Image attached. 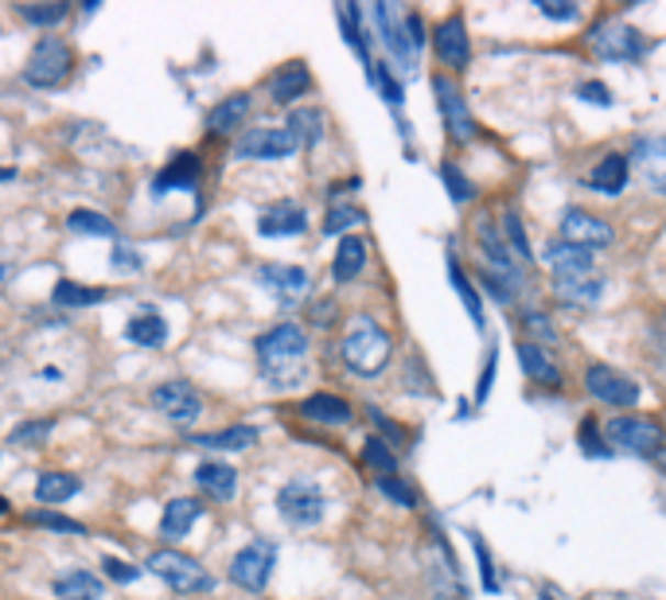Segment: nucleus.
Here are the masks:
<instances>
[{
  "mask_svg": "<svg viewBox=\"0 0 666 600\" xmlns=\"http://www.w3.org/2000/svg\"><path fill=\"white\" fill-rule=\"evenodd\" d=\"M257 281H262L265 292H274L285 309H289V304H297V300L308 292V285H312V281H308V269H300V266H277V262H269V266L257 269Z\"/></svg>",
  "mask_w": 666,
  "mask_h": 600,
  "instance_id": "obj_15",
  "label": "nucleus"
},
{
  "mask_svg": "<svg viewBox=\"0 0 666 600\" xmlns=\"http://www.w3.org/2000/svg\"><path fill=\"white\" fill-rule=\"evenodd\" d=\"M257 363L269 386H289L304 382L308 375V335L300 324H277L265 335H257Z\"/></svg>",
  "mask_w": 666,
  "mask_h": 600,
  "instance_id": "obj_1",
  "label": "nucleus"
},
{
  "mask_svg": "<svg viewBox=\"0 0 666 600\" xmlns=\"http://www.w3.org/2000/svg\"><path fill=\"white\" fill-rule=\"evenodd\" d=\"M378 491H382V496H390L393 503H402V507L418 503V491H413L410 484L398 480V476H386V480H378Z\"/></svg>",
  "mask_w": 666,
  "mask_h": 600,
  "instance_id": "obj_45",
  "label": "nucleus"
},
{
  "mask_svg": "<svg viewBox=\"0 0 666 600\" xmlns=\"http://www.w3.org/2000/svg\"><path fill=\"white\" fill-rule=\"evenodd\" d=\"M519 363H522V370H526V375L534 378V382L562 386V370H557V363L550 359L542 343H534V340L519 343Z\"/></svg>",
  "mask_w": 666,
  "mask_h": 600,
  "instance_id": "obj_27",
  "label": "nucleus"
},
{
  "mask_svg": "<svg viewBox=\"0 0 666 600\" xmlns=\"http://www.w3.org/2000/svg\"><path fill=\"white\" fill-rule=\"evenodd\" d=\"M102 569L113 577V581H121V585L137 581V577H141V569H137V566H125V562H118V557H106V562H102Z\"/></svg>",
  "mask_w": 666,
  "mask_h": 600,
  "instance_id": "obj_48",
  "label": "nucleus"
},
{
  "mask_svg": "<svg viewBox=\"0 0 666 600\" xmlns=\"http://www.w3.org/2000/svg\"><path fill=\"white\" fill-rule=\"evenodd\" d=\"M546 266L557 281H581V277H592V254L581 246H569V242H550L546 246Z\"/></svg>",
  "mask_w": 666,
  "mask_h": 600,
  "instance_id": "obj_19",
  "label": "nucleus"
},
{
  "mask_svg": "<svg viewBox=\"0 0 666 600\" xmlns=\"http://www.w3.org/2000/svg\"><path fill=\"white\" fill-rule=\"evenodd\" d=\"M441 176H444V184H448V196H453L456 203H468V199H476V184H471L468 176L456 168V164H444Z\"/></svg>",
  "mask_w": 666,
  "mask_h": 600,
  "instance_id": "obj_42",
  "label": "nucleus"
},
{
  "mask_svg": "<svg viewBox=\"0 0 666 600\" xmlns=\"http://www.w3.org/2000/svg\"><path fill=\"white\" fill-rule=\"evenodd\" d=\"M312 90V75H308L304 63H285L274 78H269V98L274 105H292L297 98H304Z\"/></svg>",
  "mask_w": 666,
  "mask_h": 600,
  "instance_id": "obj_23",
  "label": "nucleus"
},
{
  "mask_svg": "<svg viewBox=\"0 0 666 600\" xmlns=\"http://www.w3.org/2000/svg\"><path fill=\"white\" fill-rule=\"evenodd\" d=\"M191 445L199 448H219V453H234V448H249L257 441V429L254 425H231L222 429V433H196L188 437Z\"/></svg>",
  "mask_w": 666,
  "mask_h": 600,
  "instance_id": "obj_30",
  "label": "nucleus"
},
{
  "mask_svg": "<svg viewBox=\"0 0 666 600\" xmlns=\"http://www.w3.org/2000/svg\"><path fill=\"white\" fill-rule=\"evenodd\" d=\"M196 484L207 491V496H214L219 503H226V499H234V491H238V471L222 460H203L196 468Z\"/></svg>",
  "mask_w": 666,
  "mask_h": 600,
  "instance_id": "obj_25",
  "label": "nucleus"
},
{
  "mask_svg": "<svg viewBox=\"0 0 666 600\" xmlns=\"http://www.w3.org/2000/svg\"><path fill=\"white\" fill-rule=\"evenodd\" d=\"M52 300L63 312H75V309H90V304H102L106 289H86V285H78V281H59L52 292Z\"/></svg>",
  "mask_w": 666,
  "mask_h": 600,
  "instance_id": "obj_33",
  "label": "nucleus"
},
{
  "mask_svg": "<svg viewBox=\"0 0 666 600\" xmlns=\"http://www.w3.org/2000/svg\"><path fill=\"white\" fill-rule=\"evenodd\" d=\"M577 98L589 105H612V90L604 82H581L577 86Z\"/></svg>",
  "mask_w": 666,
  "mask_h": 600,
  "instance_id": "obj_47",
  "label": "nucleus"
},
{
  "mask_svg": "<svg viewBox=\"0 0 666 600\" xmlns=\"http://www.w3.org/2000/svg\"><path fill=\"white\" fill-rule=\"evenodd\" d=\"M581 445H585V453H592V456H604L608 448H600L597 445V421H585V429H581Z\"/></svg>",
  "mask_w": 666,
  "mask_h": 600,
  "instance_id": "obj_52",
  "label": "nucleus"
},
{
  "mask_svg": "<svg viewBox=\"0 0 666 600\" xmlns=\"http://www.w3.org/2000/svg\"><path fill=\"white\" fill-rule=\"evenodd\" d=\"M125 340L137 343V347H164L168 343V324H164V316L156 309H141L129 316Z\"/></svg>",
  "mask_w": 666,
  "mask_h": 600,
  "instance_id": "obj_26",
  "label": "nucleus"
},
{
  "mask_svg": "<svg viewBox=\"0 0 666 600\" xmlns=\"http://www.w3.org/2000/svg\"><path fill=\"white\" fill-rule=\"evenodd\" d=\"M285 129L297 137V145L312 148V145H320V137H324V113H320V110H297Z\"/></svg>",
  "mask_w": 666,
  "mask_h": 600,
  "instance_id": "obj_35",
  "label": "nucleus"
},
{
  "mask_svg": "<svg viewBox=\"0 0 666 600\" xmlns=\"http://www.w3.org/2000/svg\"><path fill=\"white\" fill-rule=\"evenodd\" d=\"M628 176H632V164H628V156L624 153H608L589 168V176H585V188L597 191V196L615 199V196H624Z\"/></svg>",
  "mask_w": 666,
  "mask_h": 600,
  "instance_id": "obj_16",
  "label": "nucleus"
},
{
  "mask_svg": "<svg viewBox=\"0 0 666 600\" xmlns=\"http://www.w3.org/2000/svg\"><path fill=\"white\" fill-rule=\"evenodd\" d=\"M433 43H436V59H441L444 67L464 70L471 63V40H468V27H464L460 16L444 20V24L436 27Z\"/></svg>",
  "mask_w": 666,
  "mask_h": 600,
  "instance_id": "obj_17",
  "label": "nucleus"
},
{
  "mask_svg": "<svg viewBox=\"0 0 666 600\" xmlns=\"http://www.w3.org/2000/svg\"><path fill=\"white\" fill-rule=\"evenodd\" d=\"M604 281L600 277H581V281H557V300L569 304V309H585V304H597Z\"/></svg>",
  "mask_w": 666,
  "mask_h": 600,
  "instance_id": "obj_34",
  "label": "nucleus"
},
{
  "mask_svg": "<svg viewBox=\"0 0 666 600\" xmlns=\"http://www.w3.org/2000/svg\"><path fill=\"white\" fill-rule=\"evenodd\" d=\"M585 386H589V395L604 405H635L643 395L635 378H628L624 370L615 367H604V363H592V367L585 370Z\"/></svg>",
  "mask_w": 666,
  "mask_h": 600,
  "instance_id": "obj_11",
  "label": "nucleus"
},
{
  "mask_svg": "<svg viewBox=\"0 0 666 600\" xmlns=\"http://www.w3.org/2000/svg\"><path fill=\"white\" fill-rule=\"evenodd\" d=\"M343 363H347L351 375L359 378H375L386 370V363H390L393 355V340L390 332H386L382 324H375L370 316H355L347 327V335H343Z\"/></svg>",
  "mask_w": 666,
  "mask_h": 600,
  "instance_id": "obj_2",
  "label": "nucleus"
},
{
  "mask_svg": "<svg viewBox=\"0 0 666 600\" xmlns=\"http://www.w3.org/2000/svg\"><path fill=\"white\" fill-rule=\"evenodd\" d=\"M332 320H335V304H332V300H320V304H317V324H332Z\"/></svg>",
  "mask_w": 666,
  "mask_h": 600,
  "instance_id": "obj_55",
  "label": "nucleus"
},
{
  "mask_svg": "<svg viewBox=\"0 0 666 600\" xmlns=\"http://www.w3.org/2000/svg\"><path fill=\"white\" fill-rule=\"evenodd\" d=\"M433 90H436V105H441V113H444V125H448V137H453L456 145H468V141L476 137V121H471L468 105H464L460 86H456L448 75H436Z\"/></svg>",
  "mask_w": 666,
  "mask_h": 600,
  "instance_id": "obj_14",
  "label": "nucleus"
},
{
  "mask_svg": "<svg viewBox=\"0 0 666 600\" xmlns=\"http://www.w3.org/2000/svg\"><path fill=\"white\" fill-rule=\"evenodd\" d=\"M27 523L47 526L52 534H86V526L78 523V519H67V514H55V511H32L27 514Z\"/></svg>",
  "mask_w": 666,
  "mask_h": 600,
  "instance_id": "obj_40",
  "label": "nucleus"
},
{
  "mask_svg": "<svg viewBox=\"0 0 666 600\" xmlns=\"http://www.w3.org/2000/svg\"><path fill=\"white\" fill-rule=\"evenodd\" d=\"M141 266H145V262H141V254L133 246H118V249H113V269H129V274H137Z\"/></svg>",
  "mask_w": 666,
  "mask_h": 600,
  "instance_id": "obj_49",
  "label": "nucleus"
},
{
  "mask_svg": "<svg viewBox=\"0 0 666 600\" xmlns=\"http://www.w3.org/2000/svg\"><path fill=\"white\" fill-rule=\"evenodd\" d=\"M148 574H153L156 581L168 585L171 592H184V597L207 592L214 585V577L199 566L196 557L180 554V549H156V554L148 557Z\"/></svg>",
  "mask_w": 666,
  "mask_h": 600,
  "instance_id": "obj_3",
  "label": "nucleus"
},
{
  "mask_svg": "<svg viewBox=\"0 0 666 600\" xmlns=\"http://www.w3.org/2000/svg\"><path fill=\"white\" fill-rule=\"evenodd\" d=\"M277 511L289 526H317L328 511V496L312 480H289L277 491Z\"/></svg>",
  "mask_w": 666,
  "mask_h": 600,
  "instance_id": "obj_7",
  "label": "nucleus"
},
{
  "mask_svg": "<svg viewBox=\"0 0 666 600\" xmlns=\"http://www.w3.org/2000/svg\"><path fill=\"white\" fill-rule=\"evenodd\" d=\"M503 242H507V249L511 254H519L522 262L530 257V242H526V231H522V219L514 211H507L503 214Z\"/></svg>",
  "mask_w": 666,
  "mask_h": 600,
  "instance_id": "obj_41",
  "label": "nucleus"
},
{
  "mask_svg": "<svg viewBox=\"0 0 666 600\" xmlns=\"http://www.w3.org/2000/svg\"><path fill=\"white\" fill-rule=\"evenodd\" d=\"M658 468L666 471V448H663V453H658Z\"/></svg>",
  "mask_w": 666,
  "mask_h": 600,
  "instance_id": "obj_56",
  "label": "nucleus"
},
{
  "mask_svg": "<svg viewBox=\"0 0 666 600\" xmlns=\"http://www.w3.org/2000/svg\"><path fill=\"white\" fill-rule=\"evenodd\" d=\"M67 4L63 0H52V4H16V16L27 20L35 27H59L67 20Z\"/></svg>",
  "mask_w": 666,
  "mask_h": 600,
  "instance_id": "obj_37",
  "label": "nucleus"
},
{
  "mask_svg": "<svg viewBox=\"0 0 666 600\" xmlns=\"http://www.w3.org/2000/svg\"><path fill=\"white\" fill-rule=\"evenodd\" d=\"M370 82L382 86V98H386V102H390V105L402 102V86H398V78H393L386 67H370Z\"/></svg>",
  "mask_w": 666,
  "mask_h": 600,
  "instance_id": "obj_46",
  "label": "nucleus"
},
{
  "mask_svg": "<svg viewBox=\"0 0 666 600\" xmlns=\"http://www.w3.org/2000/svg\"><path fill=\"white\" fill-rule=\"evenodd\" d=\"M67 231H75V234H95V238H113V234H118V226H113V219H106L102 211L78 207V211H70Z\"/></svg>",
  "mask_w": 666,
  "mask_h": 600,
  "instance_id": "obj_36",
  "label": "nucleus"
},
{
  "mask_svg": "<svg viewBox=\"0 0 666 600\" xmlns=\"http://www.w3.org/2000/svg\"><path fill=\"white\" fill-rule=\"evenodd\" d=\"M604 441L615 448H624L632 456H658L663 453V425L655 418H640V413H628V418H612L604 425Z\"/></svg>",
  "mask_w": 666,
  "mask_h": 600,
  "instance_id": "obj_5",
  "label": "nucleus"
},
{
  "mask_svg": "<svg viewBox=\"0 0 666 600\" xmlns=\"http://www.w3.org/2000/svg\"><path fill=\"white\" fill-rule=\"evenodd\" d=\"M55 597H59V600H102L106 585L98 581L95 574L75 569V574H63L59 581H55Z\"/></svg>",
  "mask_w": 666,
  "mask_h": 600,
  "instance_id": "obj_31",
  "label": "nucleus"
},
{
  "mask_svg": "<svg viewBox=\"0 0 666 600\" xmlns=\"http://www.w3.org/2000/svg\"><path fill=\"white\" fill-rule=\"evenodd\" d=\"M55 429V421H47V418H40V421H24V425H16L12 429V445H40L47 433Z\"/></svg>",
  "mask_w": 666,
  "mask_h": 600,
  "instance_id": "obj_43",
  "label": "nucleus"
},
{
  "mask_svg": "<svg viewBox=\"0 0 666 600\" xmlns=\"http://www.w3.org/2000/svg\"><path fill=\"white\" fill-rule=\"evenodd\" d=\"M274 566H277V546L269 538H254L234 554L231 581L249 592H262L269 585V577H274Z\"/></svg>",
  "mask_w": 666,
  "mask_h": 600,
  "instance_id": "obj_8",
  "label": "nucleus"
},
{
  "mask_svg": "<svg viewBox=\"0 0 666 600\" xmlns=\"http://www.w3.org/2000/svg\"><path fill=\"white\" fill-rule=\"evenodd\" d=\"M297 137H292L289 129H249L234 141V156L238 160H289L297 153Z\"/></svg>",
  "mask_w": 666,
  "mask_h": 600,
  "instance_id": "obj_10",
  "label": "nucleus"
},
{
  "mask_svg": "<svg viewBox=\"0 0 666 600\" xmlns=\"http://www.w3.org/2000/svg\"><path fill=\"white\" fill-rule=\"evenodd\" d=\"M70 63H75L70 43H63L59 35H43V40L35 43V52H32V59H27V67H24V82L40 86V90H47V86H59L63 78L70 75Z\"/></svg>",
  "mask_w": 666,
  "mask_h": 600,
  "instance_id": "obj_6",
  "label": "nucleus"
},
{
  "mask_svg": "<svg viewBox=\"0 0 666 600\" xmlns=\"http://www.w3.org/2000/svg\"><path fill=\"white\" fill-rule=\"evenodd\" d=\"M375 24H378V35H382L386 52L406 75L418 70V47L410 43V32H406V12L393 9V4H375Z\"/></svg>",
  "mask_w": 666,
  "mask_h": 600,
  "instance_id": "obj_9",
  "label": "nucleus"
},
{
  "mask_svg": "<svg viewBox=\"0 0 666 600\" xmlns=\"http://www.w3.org/2000/svg\"><path fill=\"white\" fill-rule=\"evenodd\" d=\"M448 277H453L456 292H460V300H464V309H468V316L476 320V324H484V304H479L476 289H471V281L464 277V269H460V262H456V257H448Z\"/></svg>",
  "mask_w": 666,
  "mask_h": 600,
  "instance_id": "obj_39",
  "label": "nucleus"
},
{
  "mask_svg": "<svg viewBox=\"0 0 666 600\" xmlns=\"http://www.w3.org/2000/svg\"><path fill=\"white\" fill-rule=\"evenodd\" d=\"M615 231L608 219H600V214H589L581 211V207H573V211L562 214V242H569V246H581V249H604L612 246Z\"/></svg>",
  "mask_w": 666,
  "mask_h": 600,
  "instance_id": "obj_13",
  "label": "nucleus"
},
{
  "mask_svg": "<svg viewBox=\"0 0 666 600\" xmlns=\"http://www.w3.org/2000/svg\"><path fill=\"white\" fill-rule=\"evenodd\" d=\"M367 266V242L363 238H343L340 249H335V262H332V277L340 285L355 281Z\"/></svg>",
  "mask_w": 666,
  "mask_h": 600,
  "instance_id": "obj_28",
  "label": "nucleus"
},
{
  "mask_svg": "<svg viewBox=\"0 0 666 600\" xmlns=\"http://www.w3.org/2000/svg\"><path fill=\"white\" fill-rule=\"evenodd\" d=\"M199 171H203V164H199L196 153H176L168 160V168L156 171V180H153V196L164 199L168 191H188L196 188L199 180Z\"/></svg>",
  "mask_w": 666,
  "mask_h": 600,
  "instance_id": "obj_20",
  "label": "nucleus"
},
{
  "mask_svg": "<svg viewBox=\"0 0 666 600\" xmlns=\"http://www.w3.org/2000/svg\"><path fill=\"white\" fill-rule=\"evenodd\" d=\"M491 375H496V352H491V359H487V375L479 378V402H484L487 390H491Z\"/></svg>",
  "mask_w": 666,
  "mask_h": 600,
  "instance_id": "obj_54",
  "label": "nucleus"
},
{
  "mask_svg": "<svg viewBox=\"0 0 666 600\" xmlns=\"http://www.w3.org/2000/svg\"><path fill=\"white\" fill-rule=\"evenodd\" d=\"M300 413L308 421H324V425H347L351 421V405L340 395H312L300 405Z\"/></svg>",
  "mask_w": 666,
  "mask_h": 600,
  "instance_id": "obj_32",
  "label": "nucleus"
},
{
  "mask_svg": "<svg viewBox=\"0 0 666 600\" xmlns=\"http://www.w3.org/2000/svg\"><path fill=\"white\" fill-rule=\"evenodd\" d=\"M78 491H82V480L78 476H70V471H43L40 484H35V499L40 503H67V499H75Z\"/></svg>",
  "mask_w": 666,
  "mask_h": 600,
  "instance_id": "obj_29",
  "label": "nucleus"
},
{
  "mask_svg": "<svg viewBox=\"0 0 666 600\" xmlns=\"http://www.w3.org/2000/svg\"><path fill=\"white\" fill-rule=\"evenodd\" d=\"M355 223H363L359 207H332V211H328V219H324V231L340 234V231H347V226H355Z\"/></svg>",
  "mask_w": 666,
  "mask_h": 600,
  "instance_id": "obj_44",
  "label": "nucleus"
},
{
  "mask_svg": "<svg viewBox=\"0 0 666 600\" xmlns=\"http://www.w3.org/2000/svg\"><path fill=\"white\" fill-rule=\"evenodd\" d=\"M585 43H589L600 63H635L647 55V40H643L632 24H620V20H600V24H592Z\"/></svg>",
  "mask_w": 666,
  "mask_h": 600,
  "instance_id": "obj_4",
  "label": "nucleus"
},
{
  "mask_svg": "<svg viewBox=\"0 0 666 600\" xmlns=\"http://www.w3.org/2000/svg\"><path fill=\"white\" fill-rule=\"evenodd\" d=\"M363 460H367L370 471H378V480H386V476L398 471V456L390 453V445H386L382 437H370L367 445H363Z\"/></svg>",
  "mask_w": 666,
  "mask_h": 600,
  "instance_id": "obj_38",
  "label": "nucleus"
},
{
  "mask_svg": "<svg viewBox=\"0 0 666 600\" xmlns=\"http://www.w3.org/2000/svg\"><path fill=\"white\" fill-rule=\"evenodd\" d=\"M249 110H254V98H249V95L222 98V102L207 113V133H214V137H219V133H234L238 125H246Z\"/></svg>",
  "mask_w": 666,
  "mask_h": 600,
  "instance_id": "obj_24",
  "label": "nucleus"
},
{
  "mask_svg": "<svg viewBox=\"0 0 666 600\" xmlns=\"http://www.w3.org/2000/svg\"><path fill=\"white\" fill-rule=\"evenodd\" d=\"M304 226L308 214L300 203H277L269 211H262V219H257V231L265 238H292V234H304Z\"/></svg>",
  "mask_w": 666,
  "mask_h": 600,
  "instance_id": "obj_21",
  "label": "nucleus"
},
{
  "mask_svg": "<svg viewBox=\"0 0 666 600\" xmlns=\"http://www.w3.org/2000/svg\"><path fill=\"white\" fill-rule=\"evenodd\" d=\"M534 9L550 20H577V4H554V0H539Z\"/></svg>",
  "mask_w": 666,
  "mask_h": 600,
  "instance_id": "obj_51",
  "label": "nucleus"
},
{
  "mask_svg": "<svg viewBox=\"0 0 666 600\" xmlns=\"http://www.w3.org/2000/svg\"><path fill=\"white\" fill-rule=\"evenodd\" d=\"M476 549H479V574H484L487 589L496 592V589H499V581H496V569H491V557H487V546H479V542H476Z\"/></svg>",
  "mask_w": 666,
  "mask_h": 600,
  "instance_id": "obj_53",
  "label": "nucleus"
},
{
  "mask_svg": "<svg viewBox=\"0 0 666 600\" xmlns=\"http://www.w3.org/2000/svg\"><path fill=\"white\" fill-rule=\"evenodd\" d=\"M199 514H203V503H199V499H191V496L168 499V507H164V519H160V538L164 542H180L184 534L199 523Z\"/></svg>",
  "mask_w": 666,
  "mask_h": 600,
  "instance_id": "obj_22",
  "label": "nucleus"
},
{
  "mask_svg": "<svg viewBox=\"0 0 666 600\" xmlns=\"http://www.w3.org/2000/svg\"><path fill=\"white\" fill-rule=\"evenodd\" d=\"M436 600H444V597H436Z\"/></svg>",
  "mask_w": 666,
  "mask_h": 600,
  "instance_id": "obj_58",
  "label": "nucleus"
},
{
  "mask_svg": "<svg viewBox=\"0 0 666 600\" xmlns=\"http://www.w3.org/2000/svg\"><path fill=\"white\" fill-rule=\"evenodd\" d=\"M4 277H9V266H4V262H0V281H4Z\"/></svg>",
  "mask_w": 666,
  "mask_h": 600,
  "instance_id": "obj_57",
  "label": "nucleus"
},
{
  "mask_svg": "<svg viewBox=\"0 0 666 600\" xmlns=\"http://www.w3.org/2000/svg\"><path fill=\"white\" fill-rule=\"evenodd\" d=\"M632 164L640 168V180L651 191L666 196V137H643L632 148Z\"/></svg>",
  "mask_w": 666,
  "mask_h": 600,
  "instance_id": "obj_18",
  "label": "nucleus"
},
{
  "mask_svg": "<svg viewBox=\"0 0 666 600\" xmlns=\"http://www.w3.org/2000/svg\"><path fill=\"white\" fill-rule=\"evenodd\" d=\"M153 405L156 413H164V418L171 421V425H196L199 413H203V398H199L196 386L188 382H160L153 390Z\"/></svg>",
  "mask_w": 666,
  "mask_h": 600,
  "instance_id": "obj_12",
  "label": "nucleus"
},
{
  "mask_svg": "<svg viewBox=\"0 0 666 600\" xmlns=\"http://www.w3.org/2000/svg\"><path fill=\"white\" fill-rule=\"evenodd\" d=\"M522 324L530 327V332H539L542 340L546 343H557V332H554V324H550L546 316H542V312H526V316H522Z\"/></svg>",
  "mask_w": 666,
  "mask_h": 600,
  "instance_id": "obj_50",
  "label": "nucleus"
}]
</instances>
